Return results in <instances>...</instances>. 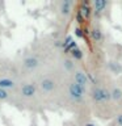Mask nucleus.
Instances as JSON below:
<instances>
[{
    "label": "nucleus",
    "instance_id": "obj_14",
    "mask_svg": "<svg viewBox=\"0 0 122 126\" xmlns=\"http://www.w3.org/2000/svg\"><path fill=\"white\" fill-rule=\"evenodd\" d=\"M70 53H71V57L75 58V59H81L83 58V51L79 49V47H74V49H71Z\"/></svg>",
    "mask_w": 122,
    "mask_h": 126
},
{
    "label": "nucleus",
    "instance_id": "obj_9",
    "mask_svg": "<svg viewBox=\"0 0 122 126\" xmlns=\"http://www.w3.org/2000/svg\"><path fill=\"white\" fill-rule=\"evenodd\" d=\"M0 88L5 89V91L15 89V88H17V81H16L15 79H12V78L3 76V78H0Z\"/></svg>",
    "mask_w": 122,
    "mask_h": 126
},
{
    "label": "nucleus",
    "instance_id": "obj_16",
    "mask_svg": "<svg viewBox=\"0 0 122 126\" xmlns=\"http://www.w3.org/2000/svg\"><path fill=\"white\" fill-rule=\"evenodd\" d=\"M9 98H11L9 91H5V89L0 88V101H8Z\"/></svg>",
    "mask_w": 122,
    "mask_h": 126
},
{
    "label": "nucleus",
    "instance_id": "obj_3",
    "mask_svg": "<svg viewBox=\"0 0 122 126\" xmlns=\"http://www.w3.org/2000/svg\"><path fill=\"white\" fill-rule=\"evenodd\" d=\"M38 85L33 81H25L20 85V96L26 100H31L38 94Z\"/></svg>",
    "mask_w": 122,
    "mask_h": 126
},
{
    "label": "nucleus",
    "instance_id": "obj_12",
    "mask_svg": "<svg viewBox=\"0 0 122 126\" xmlns=\"http://www.w3.org/2000/svg\"><path fill=\"white\" fill-rule=\"evenodd\" d=\"M110 98H112L113 101H121L122 100V88L118 85H114L112 89H110Z\"/></svg>",
    "mask_w": 122,
    "mask_h": 126
},
{
    "label": "nucleus",
    "instance_id": "obj_19",
    "mask_svg": "<svg viewBox=\"0 0 122 126\" xmlns=\"http://www.w3.org/2000/svg\"><path fill=\"white\" fill-rule=\"evenodd\" d=\"M76 17H77V22H84V17H83V15L80 13V11H77V15H76Z\"/></svg>",
    "mask_w": 122,
    "mask_h": 126
},
{
    "label": "nucleus",
    "instance_id": "obj_7",
    "mask_svg": "<svg viewBox=\"0 0 122 126\" xmlns=\"http://www.w3.org/2000/svg\"><path fill=\"white\" fill-rule=\"evenodd\" d=\"M72 81H75L76 84L83 85V87L87 88V85H88V76H87L85 71L77 67V68L74 71V74H72Z\"/></svg>",
    "mask_w": 122,
    "mask_h": 126
},
{
    "label": "nucleus",
    "instance_id": "obj_13",
    "mask_svg": "<svg viewBox=\"0 0 122 126\" xmlns=\"http://www.w3.org/2000/svg\"><path fill=\"white\" fill-rule=\"evenodd\" d=\"M108 68H109L110 72L114 74V75H118V74L122 72V66L118 62H116V61H110L108 63Z\"/></svg>",
    "mask_w": 122,
    "mask_h": 126
},
{
    "label": "nucleus",
    "instance_id": "obj_2",
    "mask_svg": "<svg viewBox=\"0 0 122 126\" xmlns=\"http://www.w3.org/2000/svg\"><path fill=\"white\" fill-rule=\"evenodd\" d=\"M91 98L96 102V104H108L112 100L110 98V91L106 89L105 87L96 85L91 89Z\"/></svg>",
    "mask_w": 122,
    "mask_h": 126
},
{
    "label": "nucleus",
    "instance_id": "obj_18",
    "mask_svg": "<svg viewBox=\"0 0 122 126\" xmlns=\"http://www.w3.org/2000/svg\"><path fill=\"white\" fill-rule=\"evenodd\" d=\"M75 34H76L77 37L83 38V37H84V30H83L81 28H76V29H75Z\"/></svg>",
    "mask_w": 122,
    "mask_h": 126
},
{
    "label": "nucleus",
    "instance_id": "obj_1",
    "mask_svg": "<svg viewBox=\"0 0 122 126\" xmlns=\"http://www.w3.org/2000/svg\"><path fill=\"white\" fill-rule=\"evenodd\" d=\"M87 88L83 85L76 84L75 81L71 80L67 84V94L74 102H83L87 97Z\"/></svg>",
    "mask_w": 122,
    "mask_h": 126
},
{
    "label": "nucleus",
    "instance_id": "obj_4",
    "mask_svg": "<svg viewBox=\"0 0 122 126\" xmlns=\"http://www.w3.org/2000/svg\"><path fill=\"white\" fill-rule=\"evenodd\" d=\"M38 88L42 93L51 94L55 89H57V81H55V79L53 76H45L39 80Z\"/></svg>",
    "mask_w": 122,
    "mask_h": 126
},
{
    "label": "nucleus",
    "instance_id": "obj_15",
    "mask_svg": "<svg viewBox=\"0 0 122 126\" xmlns=\"http://www.w3.org/2000/svg\"><path fill=\"white\" fill-rule=\"evenodd\" d=\"M80 13L83 15V17H84V18L91 17V15H92L91 7H88V5H81V7H80Z\"/></svg>",
    "mask_w": 122,
    "mask_h": 126
},
{
    "label": "nucleus",
    "instance_id": "obj_8",
    "mask_svg": "<svg viewBox=\"0 0 122 126\" xmlns=\"http://www.w3.org/2000/svg\"><path fill=\"white\" fill-rule=\"evenodd\" d=\"M89 35H91V38H92V41L94 42V43H102L104 42V32L101 30V28H98V26H94V28H92L91 29V32H89Z\"/></svg>",
    "mask_w": 122,
    "mask_h": 126
},
{
    "label": "nucleus",
    "instance_id": "obj_6",
    "mask_svg": "<svg viewBox=\"0 0 122 126\" xmlns=\"http://www.w3.org/2000/svg\"><path fill=\"white\" fill-rule=\"evenodd\" d=\"M74 1L72 0H62L58 5V11L62 18H68L72 12V7H74Z\"/></svg>",
    "mask_w": 122,
    "mask_h": 126
},
{
    "label": "nucleus",
    "instance_id": "obj_5",
    "mask_svg": "<svg viewBox=\"0 0 122 126\" xmlns=\"http://www.w3.org/2000/svg\"><path fill=\"white\" fill-rule=\"evenodd\" d=\"M41 66V61L35 55H26L22 59V68L25 71H35Z\"/></svg>",
    "mask_w": 122,
    "mask_h": 126
},
{
    "label": "nucleus",
    "instance_id": "obj_11",
    "mask_svg": "<svg viewBox=\"0 0 122 126\" xmlns=\"http://www.w3.org/2000/svg\"><path fill=\"white\" fill-rule=\"evenodd\" d=\"M62 64H63L64 71H67V72H72L74 74V71L77 68L76 64H75V62H74V59H70L68 57H66V58L62 59Z\"/></svg>",
    "mask_w": 122,
    "mask_h": 126
},
{
    "label": "nucleus",
    "instance_id": "obj_20",
    "mask_svg": "<svg viewBox=\"0 0 122 126\" xmlns=\"http://www.w3.org/2000/svg\"><path fill=\"white\" fill-rule=\"evenodd\" d=\"M85 126H96L93 124V122H88V124H85Z\"/></svg>",
    "mask_w": 122,
    "mask_h": 126
},
{
    "label": "nucleus",
    "instance_id": "obj_10",
    "mask_svg": "<svg viewBox=\"0 0 122 126\" xmlns=\"http://www.w3.org/2000/svg\"><path fill=\"white\" fill-rule=\"evenodd\" d=\"M92 5H93L94 15H100L106 9V7L109 5V1L108 0H93Z\"/></svg>",
    "mask_w": 122,
    "mask_h": 126
},
{
    "label": "nucleus",
    "instance_id": "obj_17",
    "mask_svg": "<svg viewBox=\"0 0 122 126\" xmlns=\"http://www.w3.org/2000/svg\"><path fill=\"white\" fill-rule=\"evenodd\" d=\"M116 125L117 126H122V112L117 114V117H116Z\"/></svg>",
    "mask_w": 122,
    "mask_h": 126
}]
</instances>
